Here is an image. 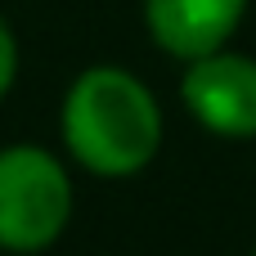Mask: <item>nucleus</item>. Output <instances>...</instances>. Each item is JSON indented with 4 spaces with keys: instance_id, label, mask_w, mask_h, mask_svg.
<instances>
[{
    "instance_id": "5",
    "label": "nucleus",
    "mask_w": 256,
    "mask_h": 256,
    "mask_svg": "<svg viewBox=\"0 0 256 256\" xmlns=\"http://www.w3.org/2000/svg\"><path fill=\"white\" fill-rule=\"evenodd\" d=\"M14 81H18V36H14V27L0 18V99L14 90Z\"/></svg>"
},
{
    "instance_id": "4",
    "label": "nucleus",
    "mask_w": 256,
    "mask_h": 256,
    "mask_svg": "<svg viewBox=\"0 0 256 256\" xmlns=\"http://www.w3.org/2000/svg\"><path fill=\"white\" fill-rule=\"evenodd\" d=\"M243 14L248 0H144V22L153 40L184 63L230 45Z\"/></svg>"
},
{
    "instance_id": "1",
    "label": "nucleus",
    "mask_w": 256,
    "mask_h": 256,
    "mask_svg": "<svg viewBox=\"0 0 256 256\" xmlns=\"http://www.w3.org/2000/svg\"><path fill=\"white\" fill-rule=\"evenodd\" d=\"M68 158L104 180L140 176L162 148V108L153 90L112 63L86 68L58 108Z\"/></svg>"
},
{
    "instance_id": "2",
    "label": "nucleus",
    "mask_w": 256,
    "mask_h": 256,
    "mask_svg": "<svg viewBox=\"0 0 256 256\" xmlns=\"http://www.w3.org/2000/svg\"><path fill=\"white\" fill-rule=\"evenodd\" d=\"M72 220V176L40 144L0 148V248L18 256L45 252Z\"/></svg>"
},
{
    "instance_id": "6",
    "label": "nucleus",
    "mask_w": 256,
    "mask_h": 256,
    "mask_svg": "<svg viewBox=\"0 0 256 256\" xmlns=\"http://www.w3.org/2000/svg\"><path fill=\"white\" fill-rule=\"evenodd\" d=\"M252 256H256V248H252Z\"/></svg>"
},
{
    "instance_id": "3",
    "label": "nucleus",
    "mask_w": 256,
    "mask_h": 256,
    "mask_svg": "<svg viewBox=\"0 0 256 256\" xmlns=\"http://www.w3.org/2000/svg\"><path fill=\"white\" fill-rule=\"evenodd\" d=\"M184 108L198 117L202 130L220 140H252L256 135V58L234 50H212L189 58L180 81Z\"/></svg>"
}]
</instances>
